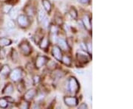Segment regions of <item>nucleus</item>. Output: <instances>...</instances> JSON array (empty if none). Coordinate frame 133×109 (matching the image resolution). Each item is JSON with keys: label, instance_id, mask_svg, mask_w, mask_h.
<instances>
[{"label": "nucleus", "instance_id": "obj_31", "mask_svg": "<svg viewBox=\"0 0 133 109\" xmlns=\"http://www.w3.org/2000/svg\"><path fill=\"white\" fill-rule=\"evenodd\" d=\"M87 50L88 51L89 54L91 55L92 54V44L90 43V42H89V43L87 44Z\"/></svg>", "mask_w": 133, "mask_h": 109}, {"label": "nucleus", "instance_id": "obj_24", "mask_svg": "<svg viewBox=\"0 0 133 109\" xmlns=\"http://www.w3.org/2000/svg\"><path fill=\"white\" fill-rule=\"evenodd\" d=\"M41 23L42 25V27H43V28H44V29L49 27V19H48V18H47V17L45 16L44 18V19L41 21Z\"/></svg>", "mask_w": 133, "mask_h": 109}, {"label": "nucleus", "instance_id": "obj_29", "mask_svg": "<svg viewBox=\"0 0 133 109\" xmlns=\"http://www.w3.org/2000/svg\"><path fill=\"white\" fill-rule=\"evenodd\" d=\"M41 80V77L39 75H35V76H33V84H38Z\"/></svg>", "mask_w": 133, "mask_h": 109}, {"label": "nucleus", "instance_id": "obj_3", "mask_svg": "<svg viewBox=\"0 0 133 109\" xmlns=\"http://www.w3.org/2000/svg\"><path fill=\"white\" fill-rule=\"evenodd\" d=\"M9 75H10V78L11 79V80H13V82H17L22 78V70L21 68H16L11 71Z\"/></svg>", "mask_w": 133, "mask_h": 109}, {"label": "nucleus", "instance_id": "obj_22", "mask_svg": "<svg viewBox=\"0 0 133 109\" xmlns=\"http://www.w3.org/2000/svg\"><path fill=\"white\" fill-rule=\"evenodd\" d=\"M16 24L13 20H9L6 22V27L9 30H12L13 28H15Z\"/></svg>", "mask_w": 133, "mask_h": 109}, {"label": "nucleus", "instance_id": "obj_9", "mask_svg": "<svg viewBox=\"0 0 133 109\" xmlns=\"http://www.w3.org/2000/svg\"><path fill=\"white\" fill-rule=\"evenodd\" d=\"M36 94H37V91H36V89H34V88L29 89L28 91H27L25 93V95H24V99H25V100H26L27 102H30L35 98Z\"/></svg>", "mask_w": 133, "mask_h": 109}, {"label": "nucleus", "instance_id": "obj_19", "mask_svg": "<svg viewBox=\"0 0 133 109\" xmlns=\"http://www.w3.org/2000/svg\"><path fill=\"white\" fill-rule=\"evenodd\" d=\"M61 62H62L64 65H66V66H71V63H72V60H71L70 58L67 55H64L62 56V58H61Z\"/></svg>", "mask_w": 133, "mask_h": 109}, {"label": "nucleus", "instance_id": "obj_28", "mask_svg": "<svg viewBox=\"0 0 133 109\" xmlns=\"http://www.w3.org/2000/svg\"><path fill=\"white\" fill-rule=\"evenodd\" d=\"M47 66H48V69H55V66H56V64L54 61H47Z\"/></svg>", "mask_w": 133, "mask_h": 109}, {"label": "nucleus", "instance_id": "obj_25", "mask_svg": "<svg viewBox=\"0 0 133 109\" xmlns=\"http://www.w3.org/2000/svg\"><path fill=\"white\" fill-rule=\"evenodd\" d=\"M50 31L51 34L56 35L59 32V28L55 25H51V26H50Z\"/></svg>", "mask_w": 133, "mask_h": 109}, {"label": "nucleus", "instance_id": "obj_12", "mask_svg": "<svg viewBox=\"0 0 133 109\" xmlns=\"http://www.w3.org/2000/svg\"><path fill=\"white\" fill-rule=\"evenodd\" d=\"M82 23L84 27L86 28L87 30H91V21H90V18L89 17L88 15H85L83 16L82 18Z\"/></svg>", "mask_w": 133, "mask_h": 109}, {"label": "nucleus", "instance_id": "obj_10", "mask_svg": "<svg viewBox=\"0 0 133 109\" xmlns=\"http://www.w3.org/2000/svg\"><path fill=\"white\" fill-rule=\"evenodd\" d=\"M11 68L8 65L5 64L2 67H1L0 69V77H6L7 76H8L9 74L11 72Z\"/></svg>", "mask_w": 133, "mask_h": 109}, {"label": "nucleus", "instance_id": "obj_1", "mask_svg": "<svg viewBox=\"0 0 133 109\" xmlns=\"http://www.w3.org/2000/svg\"><path fill=\"white\" fill-rule=\"evenodd\" d=\"M80 86L79 83L76 78L74 77H71L68 80V91L73 94H75L78 93Z\"/></svg>", "mask_w": 133, "mask_h": 109}, {"label": "nucleus", "instance_id": "obj_38", "mask_svg": "<svg viewBox=\"0 0 133 109\" xmlns=\"http://www.w3.org/2000/svg\"><path fill=\"white\" fill-rule=\"evenodd\" d=\"M0 69H1V65H0Z\"/></svg>", "mask_w": 133, "mask_h": 109}, {"label": "nucleus", "instance_id": "obj_26", "mask_svg": "<svg viewBox=\"0 0 133 109\" xmlns=\"http://www.w3.org/2000/svg\"><path fill=\"white\" fill-rule=\"evenodd\" d=\"M12 7H13V6L11 5V4H6V5H4L3 7V12L4 13H8L11 11Z\"/></svg>", "mask_w": 133, "mask_h": 109}, {"label": "nucleus", "instance_id": "obj_18", "mask_svg": "<svg viewBox=\"0 0 133 109\" xmlns=\"http://www.w3.org/2000/svg\"><path fill=\"white\" fill-rule=\"evenodd\" d=\"M45 17V12L42 10V9H40L39 10L37 13V20L39 23H41V21L44 19V18Z\"/></svg>", "mask_w": 133, "mask_h": 109}, {"label": "nucleus", "instance_id": "obj_35", "mask_svg": "<svg viewBox=\"0 0 133 109\" xmlns=\"http://www.w3.org/2000/svg\"><path fill=\"white\" fill-rule=\"evenodd\" d=\"M78 2L82 4H87L89 2V0H78Z\"/></svg>", "mask_w": 133, "mask_h": 109}, {"label": "nucleus", "instance_id": "obj_8", "mask_svg": "<svg viewBox=\"0 0 133 109\" xmlns=\"http://www.w3.org/2000/svg\"><path fill=\"white\" fill-rule=\"evenodd\" d=\"M52 55H53V56L55 58V59L58 61H61L63 56L62 52H61L60 47L56 45L53 46V47L52 48Z\"/></svg>", "mask_w": 133, "mask_h": 109}, {"label": "nucleus", "instance_id": "obj_33", "mask_svg": "<svg viewBox=\"0 0 133 109\" xmlns=\"http://www.w3.org/2000/svg\"><path fill=\"white\" fill-rule=\"evenodd\" d=\"M5 58V51L3 49H0V59H4Z\"/></svg>", "mask_w": 133, "mask_h": 109}, {"label": "nucleus", "instance_id": "obj_6", "mask_svg": "<svg viewBox=\"0 0 133 109\" xmlns=\"http://www.w3.org/2000/svg\"><path fill=\"white\" fill-rule=\"evenodd\" d=\"M76 58H77V60L78 62L81 63V64H86L87 63H89V58L88 55L84 53V52L82 51H78L76 55Z\"/></svg>", "mask_w": 133, "mask_h": 109}, {"label": "nucleus", "instance_id": "obj_7", "mask_svg": "<svg viewBox=\"0 0 133 109\" xmlns=\"http://www.w3.org/2000/svg\"><path fill=\"white\" fill-rule=\"evenodd\" d=\"M48 61V58L45 56L39 55L36 58V62H35V66L36 69H41L44 66L47 64V62Z\"/></svg>", "mask_w": 133, "mask_h": 109}, {"label": "nucleus", "instance_id": "obj_5", "mask_svg": "<svg viewBox=\"0 0 133 109\" xmlns=\"http://www.w3.org/2000/svg\"><path fill=\"white\" fill-rule=\"evenodd\" d=\"M64 101L65 105L70 108L77 106L78 104V99L75 97H65L64 98Z\"/></svg>", "mask_w": 133, "mask_h": 109}, {"label": "nucleus", "instance_id": "obj_21", "mask_svg": "<svg viewBox=\"0 0 133 109\" xmlns=\"http://www.w3.org/2000/svg\"><path fill=\"white\" fill-rule=\"evenodd\" d=\"M8 106V102L5 98H0V108H6Z\"/></svg>", "mask_w": 133, "mask_h": 109}, {"label": "nucleus", "instance_id": "obj_37", "mask_svg": "<svg viewBox=\"0 0 133 109\" xmlns=\"http://www.w3.org/2000/svg\"><path fill=\"white\" fill-rule=\"evenodd\" d=\"M5 99H7L8 102H14V99L12 97H6Z\"/></svg>", "mask_w": 133, "mask_h": 109}, {"label": "nucleus", "instance_id": "obj_15", "mask_svg": "<svg viewBox=\"0 0 133 109\" xmlns=\"http://www.w3.org/2000/svg\"><path fill=\"white\" fill-rule=\"evenodd\" d=\"M13 90H14V88H13V86L11 84V83H9V84H7L5 87L3 89V94H11L13 92Z\"/></svg>", "mask_w": 133, "mask_h": 109}, {"label": "nucleus", "instance_id": "obj_23", "mask_svg": "<svg viewBox=\"0 0 133 109\" xmlns=\"http://www.w3.org/2000/svg\"><path fill=\"white\" fill-rule=\"evenodd\" d=\"M10 13V16L13 18V19H15V18H17V16L18 15H17L18 13V10L16 8H13V9H11V11L9 12Z\"/></svg>", "mask_w": 133, "mask_h": 109}, {"label": "nucleus", "instance_id": "obj_11", "mask_svg": "<svg viewBox=\"0 0 133 109\" xmlns=\"http://www.w3.org/2000/svg\"><path fill=\"white\" fill-rule=\"evenodd\" d=\"M57 43H58V45L60 47L61 49H63L64 51H66L69 49V46L67 44V41H66L65 39H61V38L58 39V40H57Z\"/></svg>", "mask_w": 133, "mask_h": 109}, {"label": "nucleus", "instance_id": "obj_30", "mask_svg": "<svg viewBox=\"0 0 133 109\" xmlns=\"http://www.w3.org/2000/svg\"><path fill=\"white\" fill-rule=\"evenodd\" d=\"M19 108H29V104H28V102L27 101H25V102H23L21 103V105H19Z\"/></svg>", "mask_w": 133, "mask_h": 109}, {"label": "nucleus", "instance_id": "obj_34", "mask_svg": "<svg viewBox=\"0 0 133 109\" xmlns=\"http://www.w3.org/2000/svg\"><path fill=\"white\" fill-rule=\"evenodd\" d=\"M87 108H88V106H87V105L86 103H82L78 106L79 109H87Z\"/></svg>", "mask_w": 133, "mask_h": 109}, {"label": "nucleus", "instance_id": "obj_13", "mask_svg": "<svg viewBox=\"0 0 133 109\" xmlns=\"http://www.w3.org/2000/svg\"><path fill=\"white\" fill-rule=\"evenodd\" d=\"M39 45V47L42 49H46L49 46V39L47 37H42L40 40L39 43L38 44Z\"/></svg>", "mask_w": 133, "mask_h": 109}, {"label": "nucleus", "instance_id": "obj_16", "mask_svg": "<svg viewBox=\"0 0 133 109\" xmlns=\"http://www.w3.org/2000/svg\"><path fill=\"white\" fill-rule=\"evenodd\" d=\"M12 43V41L7 38H2L0 39V47H4L11 45Z\"/></svg>", "mask_w": 133, "mask_h": 109}, {"label": "nucleus", "instance_id": "obj_36", "mask_svg": "<svg viewBox=\"0 0 133 109\" xmlns=\"http://www.w3.org/2000/svg\"><path fill=\"white\" fill-rule=\"evenodd\" d=\"M55 21L57 23V25H61V24H62V20H61V18L60 17H56Z\"/></svg>", "mask_w": 133, "mask_h": 109}, {"label": "nucleus", "instance_id": "obj_17", "mask_svg": "<svg viewBox=\"0 0 133 109\" xmlns=\"http://www.w3.org/2000/svg\"><path fill=\"white\" fill-rule=\"evenodd\" d=\"M42 5L47 12H50L52 10V4L49 0H42Z\"/></svg>", "mask_w": 133, "mask_h": 109}, {"label": "nucleus", "instance_id": "obj_27", "mask_svg": "<svg viewBox=\"0 0 133 109\" xmlns=\"http://www.w3.org/2000/svg\"><path fill=\"white\" fill-rule=\"evenodd\" d=\"M26 88L25 87V83H24L23 80H22L21 83L18 84V91H20V92H22L24 90H25Z\"/></svg>", "mask_w": 133, "mask_h": 109}, {"label": "nucleus", "instance_id": "obj_2", "mask_svg": "<svg viewBox=\"0 0 133 109\" xmlns=\"http://www.w3.org/2000/svg\"><path fill=\"white\" fill-rule=\"evenodd\" d=\"M16 19L18 26L22 28H27L30 25V20L27 15H24V14L18 15Z\"/></svg>", "mask_w": 133, "mask_h": 109}, {"label": "nucleus", "instance_id": "obj_32", "mask_svg": "<svg viewBox=\"0 0 133 109\" xmlns=\"http://www.w3.org/2000/svg\"><path fill=\"white\" fill-rule=\"evenodd\" d=\"M12 58H13V60H16L18 59V54L16 53V50H13V53H12Z\"/></svg>", "mask_w": 133, "mask_h": 109}, {"label": "nucleus", "instance_id": "obj_20", "mask_svg": "<svg viewBox=\"0 0 133 109\" xmlns=\"http://www.w3.org/2000/svg\"><path fill=\"white\" fill-rule=\"evenodd\" d=\"M69 14L70 15V16L72 17L74 19H76L77 17H78V12L76 11V9H75L74 7H72L69 11Z\"/></svg>", "mask_w": 133, "mask_h": 109}, {"label": "nucleus", "instance_id": "obj_14", "mask_svg": "<svg viewBox=\"0 0 133 109\" xmlns=\"http://www.w3.org/2000/svg\"><path fill=\"white\" fill-rule=\"evenodd\" d=\"M25 11L26 13V15L28 17H33L35 15V9L31 5H27L25 7Z\"/></svg>", "mask_w": 133, "mask_h": 109}, {"label": "nucleus", "instance_id": "obj_4", "mask_svg": "<svg viewBox=\"0 0 133 109\" xmlns=\"http://www.w3.org/2000/svg\"><path fill=\"white\" fill-rule=\"evenodd\" d=\"M18 47H19V49L22 52V53L25 56L30 55V53H32V47L30 46L29 43H27L26 41L22 42V43L18 45Z\"/></svg>", "mask_w": 133, "mask_h": 109}]
</instances>
